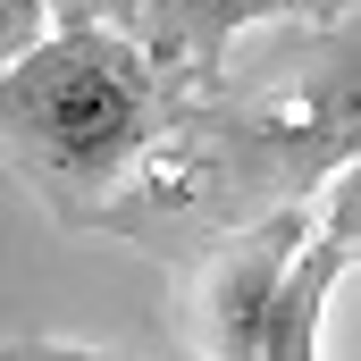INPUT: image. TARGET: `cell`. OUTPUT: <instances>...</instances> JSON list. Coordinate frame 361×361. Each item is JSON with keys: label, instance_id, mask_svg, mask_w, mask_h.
Masks as SVG:
<instances>
[{"label": "cell", "instance_id": "1", "mask_svg": "<svg viewBox=\"0 0 361 361\" xmlns=\"http://www.w3.org/2000/svg\"><path fill=\"white\" fill-rule=\"evenodd\" d=\"M0 135L59 219H109L160 143V51L135 25H51L0 68Z\"/></svg>", "mask_w": 361, "mask_h": 361}, {"label": "cell", "instance_id": "2", "mask_svg": "<svg viewBox=\"0 0 361 361\" xmlns=\"http://www.w3.org/2000/svg\"><path fill=\"white\" fill-rule=\"evenodd\" d=\"M345 160H361V8L319 25L294 68L202 101L185 126V185H210L227 210L311 202Z\"/></svg>", "mask_w": 361, "mask_h": 361}, {"label": "cell", "instance_id": "3", "mask_svg": "<svg viewBox=\"0 0 361 361\" xmlns=\"http://www.w3.org/2000/svg\"><path fill=\"white\" fill-rule=\"evenodd\" d=\"M345 261H361L353 244L302 202L261 210L202 286V319H210V353L227 361H311L319 353V311H328V286L345 277Z\"/></svg>", "mask_w": 361, "mask_h": 361}, {"label": "cell", "instance_id": "4", "mask_svg": "<svg viewBox=\"0 0 361 361\" xmlns=\"http://www.w3.org/2000/svg\"><path fill=\"white\" fill-rule=\"evenodd\" d=\"M294 8H311V0H143V42L177 68L219 76L227 42L244 25H269V17H294Z\"/></svg>", "mask_w": 361, "mask_h": 361}, {"label": "cell", "instance_id": "5", "mask_svg": "<svg viewBox=\"0 0 361 361\" xmlns=\"http://www.w3.org/2000/svg\"><path fill=\"white\" fill-rule=\"evenodd\" d=\"M319 219H328V227H336V235L361 252V160H345V169L328 177V193H319Z\"/></svg>", "mask_w": 361, "mask_h": 361}, {"label": "cell", "instance_id": "6", "mask_svg": "<svg viewBox=\"0 0 361 361\" xmlns=\"http://www.w3.org/2000/svg\"><path fill=\"white\" fill-rule=\"evenodd\" d=\"M51 25H135L143 34V0H42Z\"/></svg>", "mask_w": 361, "mask_h": 361}]
</instances>
